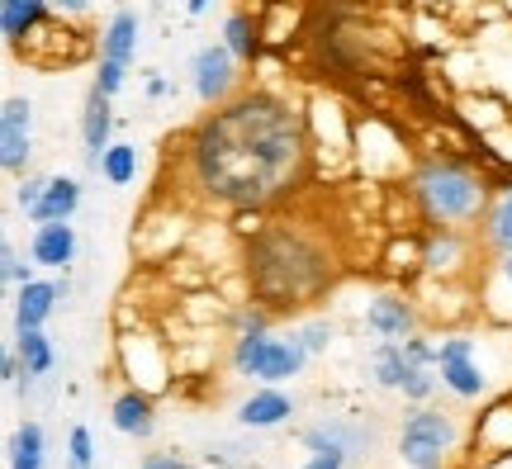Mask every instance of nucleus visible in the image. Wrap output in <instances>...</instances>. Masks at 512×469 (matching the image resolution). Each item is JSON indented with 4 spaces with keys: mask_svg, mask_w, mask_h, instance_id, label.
Returning <instances> with one entry per match:
<instances>
[{
    "mask_svg": "<svg viewBox=\"0 0 512 469\" xmlns=\"http://www.w3.org/2000/svg\"><path fill=\"white\" fill-rule=\"evenodd\" d=\"M508 280H512V252H508Z\"/></svg>",
    "mask_w": 512,
    "mask_h": 469,
    "instance_id": "f704fd0d",
    "label": "nucleus"
},
{
    "mask_svg": "<svg viewBox=\"0 0 512 469\" xmlns=\"http://www.w3.org/2000/svg\"><path fill=\"white\" fill-rule=\"evenodd\" d=\"M76 252V237L67 223H38L34 242H29V256H34L38 266H67Z\"/></svg>",
    "mask_w": 512,
    "mask_h": 469,
    "instance_id": "9d476101",
    "label": "nucleus"
},
{
    "mask_svg": "<svg viewBox=\"0 0 512 469\" xmlns=\"http://www.w3.org/2000/svg\"><path fill=\"white\" fill-rule=\"evenodd\" d=\"M19 361H24V375H48L53 370V346L38 327H19Z\"/></svg>",
    "mask_w": 512,
    "mask_h": 469,
    "instance_id": "6ab92c4d",
    "label": "nucleus"
},
{
    "mask_svg": "<svg viewBox=\"0 0 512 469\" xmlns=\"http://www.w3.org/2000/svg\"><path fill=\"white\" fill-rule=\"evenodd\" d=\"M252 280L275 304H299L328 285V261L294 233H271L252 247Z\"/></svg>",
    "mask_w": 512,
    "mask_h": 469,
    "instance_id": "f03ea898",
    "label": "nucleus"
},
{
    "mask_svg": "<svg viewBox=\"0 0 512 469\" xmlns=\"http://www.w3.org/2000/svg\"><path fill=\"white\" fill-rule=\"evenodd\" d=\"M57 299H62V285H43V280H29V285H19L15 323H19V327H43V318L53 313Z\"/></svg>",
    "mask_w": 512,
    "mask_h": 469,
    "instance_id": "9b49d317",
    "label": "nucleus"
},
{
    "mask_svg": "<svg viewBox=\"0 0 512 469\" xmlns=\"http://www.w3.org/2000/svg\"><path fill=\"white\" fill-rule=\"evenodd\" d=\"M328 342H332L328 323H309L304 332H299V346H304V351H328Z\"/></svg>",
    "mask_w": 512,
    "mask_h": 469,
    "instance_id": "bb28decb",
    "label": "nucleus"
},
{
    "mask_svg": "<svg viewBox=\"0 0 512 469\" xmlns=\"http://www.w3.org/2000/svg\"><path fill=\"white\" fill-rule=\"evenodd\" d=\"M43 190H48V181H24V185L15 190L19 209H24V214H34V209H38V199H43Z\"/></svg>",
    "mask_w": 512,
    "mask_h": 469,
    "instance_id": "c85d7f7f",
    "label": "nucleus"
},
{
    "mask_svg": "<svg viewBox=\"0 0 512 469\" xmlns=\"http://www.w3.org/2000/svg\"><path fill=\"white\" fill-rule=\"evenodd\" d=\"M114 427L124 436H147L152 432V403L143 394H124L114 403Z\"/></svg>",
    "mask_w": 512,
    "mask_h": 469,
    "instance_id": "f3484780",
    "label": "nucleus"
},
{
    "mask_svg": "<svg viewBox=\"0 0 512 469\" xmlns=\"http://www.w3.org/2000/svg\"><path fill=\"white\" fill-rule=\"evenodd\" d=\"M38 19H43V0H0V29L10 43H24Z\"/></svg>",
    "mask_w": 512,
    "mask_h": 469,
    "instance_id": "2eb2a0df",
    "label": "nucleus"
},
{
    "mask_svg": "<svg viewBox=\"0 0 512 469\" xmlns=\"http://www.w3.org/2000/svg\"><path fill=\"white\" fill-rule=\"evenodd\" d=\"M451 422L441 413H413L403 422V436H399V455L408 460L413 469H441V455L451 446Z\"/></svg>",
    "mask_w": 512,
    "mask_h": 469,
    "instance_id": "39448f33",
    "label": "nucleus"
},
{
    "mask_svg": "<svg viewBox=\"0 0 512 469\" xmlns=\"http://www.w3.org/2000/svg\"><path fill=\"white\" fill-rule=\"evenodd\" d=\"M223 34H228V53H233V57H247V62H252V53H256V34H252V19L233 15V19H228V29H223Z\"/></svg>",
    "mask_w": 512,
    "mask_h": 469,
    "instance_id": "5701e85b",
    "label": "nucleus"
},
{
    "mask_svg": "<svg viewBox=\"0 0 512 469\" xmlns=\"http://www.w3.org/2000/svg\"><path fill=\"white\" fill-rule=\"evenodd\" d=\"M62 10H72V15H81V10H91V0H57Z\"/></svg>",
    "mask_w": 512,
    "mask_h": 469,
    "instance_id": "2f4dec72",
    "label": "nucleus"
},
{
    "mask_svg": "<svg viewBox=\"0 0 512 469\" xmlns=\"http://www.w3.org/2000/svg\"><path fill=\"white\" fill-rule=\"evenodd\" d=\"M304 469H342V455H313Z\"/></svg>",
    "mask_w": 512,
    "mask_h": 469,
    "instance_id": "7c9ffc66",
    "label": "nucleus"
},
{
    "mask_svg": "<svg viewBox=\"0 0 512 469\" xmlns=\"http://www.w3.org/2000/svg\"><path fill=\"white\" fill-rule=\"evenodd\" d=\"M76 204H81V185L57 176V181H48V190H43V199H38V209L29 218L34 223H67L76 214Z\"/></svg>",
    "mask_w": 512,
    "mask_h": 469,
    "instance_id": "f8f14e48",
    "label": "nucleus"
},
{
    "mask_svg": "<svg viewBox=\"0 0 512 469\" xmlns=\"http://www.w3.org/2000/svg\"><path fill=\"white\" fill-rule=\"evenodd\" d=\"M0 375H5V379L19 375V361H15V356H5V361H0Z\"/></svg>",
    "mask_w": 512,
    "mask_h": 469,
    "instance_id": "473e14b6",
    "label": "nucleus"
},
{
    "mask_svg": "<svg viewBox=\"0 0 512 469\" xmlns=\"http://www.w3.org/2000/svg\"><path fill=\"white\" fill-rule=\"evenodd\" d=\"M0 162L5 171H19L29 162V100L10 95L0 109Z\"/></svg>",
    "mask_w": 512,
    "mask_h": 469,
    "instance_id": "423d86ee",
    "label": "nucleus"
},
{
    "mask_svg": "<svg viewBox=\"0 0 512 469\" xmlns=\"http://www.w3.org/2000/svg\"><path fill=\"white\" fill-rule=\"evenodd\" d=\"M91 432H86V427H76L72 432V465L76 469H91Z\"/></svg>",
    "mask_w": 512,
    "mask_h": 469,
    "instance_id": "cd10ccee",
    "label": "nucleus"
},
{
    "mask_svg": "<svg viewBox=\"0 0 512 469\" xmlns=\"http://www.w3.org/2000/svg\"><path fill=\"white\" fill-rule=\"evenodd\" d=\"M294 408H290V398L285 394H252L247 403H242V422L247 427H275V422H285Z\"/></svg>",
    "mask_w": 512,
    "mask_h": 469,
    "instance_id": "dca6fc26",
    "label": "nucleus"
},
{
    "mask_svg": "<svg viewBox=\"0 0 512 469\" xmlns=\"http://www.w3.org/2000/svg\"><path fill=\"white\" fill-rule=\"evenodd\" d=\"M418 190L427 199V209L441 218H465L479 209V181L460 166H427L418 176Z\"/></svg>",
    "mask_w": 512,
    "mask_h": 469,
    "instance_id": "7ed1b4c3",
    "label": "nucleus"
},
{
    "mask_svg": "<svg viewBox=\"0 0 512 469\" xmlns=\"http://www.w3.org/2000/svg\"><path fill=\"white\" fill-rule=\"evenodd\" d=\"M143 469H190V465L176 460V455H152V460H143Z\"/></svg>",
    "mask_w": 512,
    "mask_h": 469,
    "instance_id": "c756f323",
    "label": "nucleus"
},
{
    "mask_svg": "<svg viewBox=\"0 0 512 469\" xmlns=\"http://www.w3.org/2000/svg\"><path fill=\"white\" fill-rule=\"evenodd\" d=\"M366 441H370V436L347 432L342 422H332V427H309V432H304V446H309L313 455H342V460H347V455H356Z\"/></svg>",
    "mask_w": 512,
    "mask_h": 469,
    "instance_id": "ddd939ff",
    "label": "nucleus"
},
{
    "mask_svg": "<svg viewBox=\"0 0 512 469\" xmlns=\"http://www.w3.org/2000/svg\"><path fill=\"white\" fill-rule=\"evenodd\" d=\"M304 124L290 105L271 95L238 100L214 114L195 138L200 181L228 204H266L290 190L304 171Z\"/></svg>",
    "mask_w": 512,
    "mask_h": 469,
    "instance_id": "f257e3e1",
    "label": "nucleus"
},
{
    "mask_svg": "<svg viewBox=\"0 0 512 469\" xmlns=\"http://www.w3.org/2000/svg\"><path fill=\"white\" fill-rule=\"evenodd\" d=\"M185 5H190V15H204V5H209V0H185Z\"/></svg>",
    "mask_w": 512,
    "mask_h": 469,
    "instance_id": "72a5a7b5",
    "label": "nucleus"
},
{
    "mask_svg": "<svg viewBox=\"0 0 512 469\" xmlns=\"http://www.w3.org/2000/svg\"><path fill=\"white\" fill-rule=\"evenodd\" d=\"M0 271H5V280H10V285H29V266L19 261L15 247H5V252H0Z\"/></svg>",
    "mask_w": 512,
    "mask_h": 469,
    "instance_id": "a878e982",
    "label": "nucleus"
},
{
    "mask_svg": "<svg viewBox=\"0 0 512 469\" xmlns=\"http://www.w3.org/2000/svg\"><path fill=\"white\" fill-rule=\"evenodd\" d=\"M494 242L498 247H508L512 252V195L503 199V204H498L494 209Z\"/></svg>",
    "mask_w": 512,
    "mask_h": 469,
    "instance_id": "393cba45",
    "label": "nucleus"
},
{
    "mask_svg": "<svg viewBox=\"0 0 512 469\" xmlns=\"http://www.w3.org/2000/svg\"><path fill=\"white\" fill-rule=\"evenodd\" d=\"M133 48H138V15H133V10H119V15L110 19V29H105L100 57H110V62H124L128 67Z\"/></svg>",
    "mask_w": 512,
    "mask_h": 469,
    "instance_id": "4468645a",
    "label": "nucleus"
},
{
    "mask_svg": "<svg viewBox=\"0 0 512 469\" xmlns=\"http://www.w3.org/2000/svg\"><path fill=\"white\" fill-rule=\"evenodd\" d=\"M366 323L380 332V337H408V327H413V318H408V308H403V299H375L366 313Z\"/></svg>",
    "mask_w": 512,
    "mask_h": 469,
    "instance_id": "a211bd4d",
    "label": "nucleus"
},
{
    "mask_svg": "<svg viewBox=\"0 0 512 469\" xmlns=\"http://www.w3.org/2000/svg\"><path fill=\"white\" fill-rule=\"evenodd\" d=\"M233 86V53L228 48H200L195 53V91H200L204 105L223 100Z\"/></svg>",
    "mask_w": 512,
    "mask_h": 469,
    "instance_id": "6e6552de",
    "label": "nucleus"
},
{
    "mask_svg": "<svg viewBox=\"0 0 512 469\" xmlns=\"http://www.w3.org/2000/svg\"><path fill=\"white\" fill-rule=\"evenodd\" d=\"M110 95L91 86L86 95V119H81V138H86V166H100L105 152H110Z\"/></svg>",
    "mask_w": 512,
    "mask_h": 469,
    "instance_id": "1a4fd4ad",
    "label": "nucleus"
},
{
    "mask_svg": "<svg viewBox=\"0 0 512 469\" xmlns=\"http://www.w3.org/2000/svg\"><path fill=\"white\" fill-rule=\"evenodd\" d=\"M408 361H413V356H408V342H403V346H384L380 356H375V379H380V384H389V389H399L403 375H408Z\"/></svg>",
    "mask_w": 512,
    "mask_h": 469,
    "instance_id": "4be33fe9",
    "label": "nucleus"
},
{
    "mask_svg": "<svg viewBox=\"0 0 512 469\" xmlns=\"http://www.w3.org/2000/svg\"><path fill=\"white\" fill-rule=\"evenodd\" d=\"M95 86L105 95H114L124 86V62H110V57H100V72H95Z\"/></svg>",
    "mask_w": 512,
    "mask_h": 469,
    "instance_id": "b1692460",
    "label": "nucleus"
},
{
    "mask_svg": "<svg viewBox=\"0 0 512 469\" xmlns=\"http://www.w3.org/2000/svg\"><path fill=\"white\" fill-rule=\"evenodd\" d=\"M100 171H105V181H110V185H128V181H133V171H138V147L114 143L110 152H105Z\"/></svg>",
    "mask_w": 512,
    "mask_h": 469,
    "instance_id": "412c9836",
    "label": "nucleus"
},
{
    "mask_svg": "<svg viewBox=\"0 0 512 469\" xmlns=\"http://www.w3.org/2000/svg\"><path fill=\"white\" fill-rule=\"evenodd\" d=\"M10 469H43V427L24 422L10 441Z\"/></svg>",
    "mask_w": 512,
    "mask_h": 469,
    "instance_id": "aec40b11",
    "label": "nucleus"
},
{
    "mask_svg": "<svg viewBox=\"0 0 512 469\" xmlns=\"http://www.w3.org/2000/svg\"><path fill=\"white\" fill-rule=\"evenodd\" d=\"M437 365H441V379H446L456 394L475 398L479 389H484V375H479L475 351H470V342H465V337H451L446 346H437Z\"/></svg>",
    "mask_w": 512,
    "mask_h": 469,
    "instance_id": "0eeeda50",
    "label": "nucleus"
},
{
    "mask_svg": "<svg viewBox=\"0 0 512 469\" xmlns=\"http://www.w3.org/2000/svg\"><path fill=\"white\" fill-rule=\"evenodd\" d=\"M304 365V346L299 342H275L261 332H247L238 342V370L256 379H290Z\"/></svg>",
    "mask_w": 512,
    "mask_h": 469,
    "instance_id": "20e7f679",
    "label": "nucleus"
}]
</instances>
